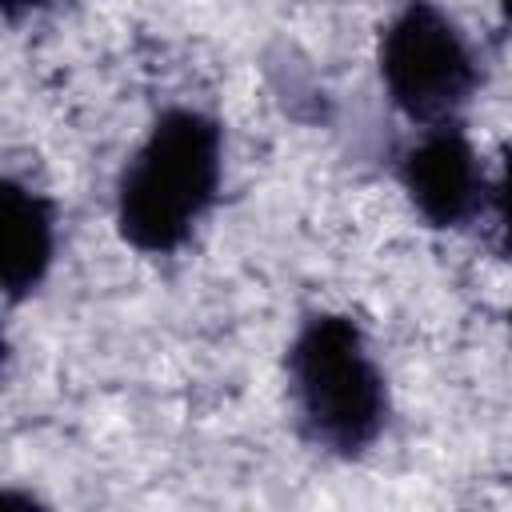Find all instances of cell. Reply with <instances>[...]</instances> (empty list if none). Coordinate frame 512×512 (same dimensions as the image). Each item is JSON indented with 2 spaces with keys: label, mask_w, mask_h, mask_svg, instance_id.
<instances>
[{
  "label": "cell",
  "mask_w": 512,
  "mask_h": 512,
  "mask_svg": "<svg viewBox=\"0 0 512 512\" xmlns=\"http://www.w3.org/2000/svg\"><path fill=\"white\" fill-rule=\"evenodd\" d=\"M488 204H492V216H496L504 252L512 256V148H508L504 160H500V176L488 184Z\"/></svg>",
  "instance_id": "8992f818"
},
{
  "label": "cell",
  "mask_w": 512,
  "mask_h": 512,
  "mask_svg": "<svg viewBox=\"0 0 512 512\" xmlns=\"http://www.w3.org/2000/svg\"><path fill=\"white\" fill-rule=\"evenodd\" d=\"M400 188L432 228H460L488 204L476 148L456 124L424 128L400 156Z\"/></svg>",
  "instance_id": "277c9868"
},
{
  "label": "cell",
  "mask_w": 512,
  "mask_h": 512,
  "mask_svg": "<svg viewBox=\"0 0 512 512\" xmlns=\"http://www.w3.org/2000/svg\"><path fill=\"white\" fill-rule=\"evenodd\" d=\"M40 4H48V0H4V12H8V16H20V12H32V8H40Z\"/></svg>",
  "instance_id": "52a82bcc"
},
{
  "label": "cell",
  "mask_w": 512,
  "mask_h": 512,
  "mask_svg": "<svg viewBox=\"0 0 512 512\" xmlns=\"http://www.w3.org/2000/svg\"><path fill=\"white\" fill-rule=\"evenodd\" d=\"M508 332H512V312H508Z\"/></svg>",
  "instance_id": "9c48e42d"
},
{
  "label": "cell",
  "mask_w": 512,
  "mask_h": 512,
  "mask_svg": "<svg viewBox=\"0 0 512 512\" xmlns=\"http://www.w3.org/2000/svg\"><path fill=\"white\" fill-rule=\"evenodd\" d=\"M224 128L212 112L164 108L132 148L116 180V232L144 256H168L188 244L220 196Z\"/></svg>",
  "instance_id": "6da1fadb"
},
{
  "label": "cell",
  "mask_w": 512,
  "mask_h": 512,
  "mask_svg": "<svg viewBox=\"0 0 512 512\" xmlns=\"http://www.w3.org/2000/svg\"><path fill=\"white\" fill-rule=\"evenodd\" d=\"M56 260V204L32 184L8 176L0 184V284L4 296L28 300Z\"/></svg>",
  "instance_id": "5b68a950"
},
{
  "label": "cell",
  "mask_w": 512,
  "mask_h": 512,
  "mask_svg": "<svg viewBox=\"0 0 512 512\" xmlns=\"http://www.w3.org/2000/svg\"><path fill=\"white\" fill-rule=\"evenodd\" d=\"M376 68L392 108L420 128L456 124V112L476 96L480 84L464 32L436 0H404L388 16Z\"/></svg>",
  "instance_id": "3957f363"
},
{
  "label": "cell",
  "mask_w": 512,
  "mask_h": 512,
  "mask_svg": "<svg viewBox=\"0 0 512 512\" xmlns=\"http://www.w3.org/2000/svg\"><path fill=\"white\" fill-rule=\"evenodd\" d=\"M284 368L296 420L316 448L356 460L380 440L388 424V380L352 316H308L288 344Z\"/></svg>",
  "instance_id": "7a4b0ae2"
},
{
  "label": "cell",
  "mask_w": 512,
  "mask_h": 512,
  "mask_svg": "<svg viewBox=\"0 0 512 512\" xmlns=\"http://www.w3.org/2000/svg\"><path fill=\"white\" fill-rule=\"evenodd\" d=\"M492 4H496V12H500V20H504V24L512 28V0H492Z\"/></svg>",
  "instance_id": "ba28073f"
}]
</instances>
